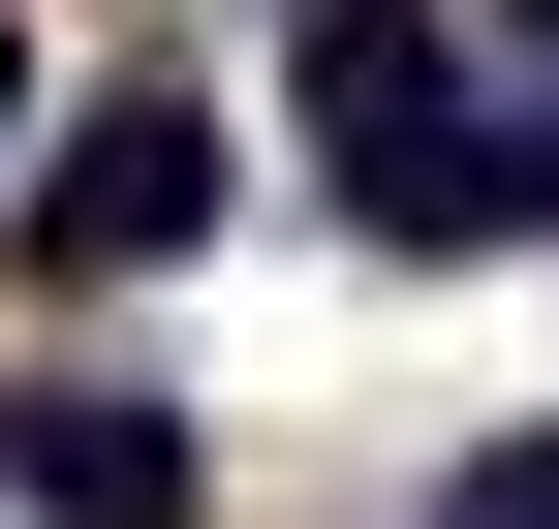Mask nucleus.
I'll return each instance as SVG.
<instances>
[{"label":"nucleus","mask_w":559,"mask_h":529,"mask_svg":"<svg viewBox=\"0 0 559 529\" xmlns=\"http://www.w3.org/2000/svg\"><path fill=\"white\" fill-rule=\"evenodd\" d=\"M32 249H62V281H156V249H218V125H187V94H62Z\"/></svg>","instance_id":"1"},{"label":"nucleus","mask_w":559,"mask_h":529,"mask_svg":"<svg viewBox=\"0 0 559 529\" xmlns=\"http://www.w3.org/2000/svg\"><path fill=\"white\" fill-rule=\"evenodd\" d=\"M0 498H32V529H187L218 468H187L156 374H32V405H0Z\"/></svg>","instance_id":"2"},{"label":"nucleus","mask_w":559,"mask_h":529,"mask_svg":"<svg viewBox=\"0 0 559 529\" xmlns=\"http://www.w3.org/2000/svg\"><path fill=\"white\" fill-rule=\"evenodd\" d=\"M436 125H466V32H436V0H311V156H342V219H373Z\"/></svg>","instance_id":"3"},{"label":"nucleus","mask_w":559,"mask_h":529,"mask_svg":"<svg viewBox=\"0 0 559 529\" xmlns=\"http://www.w3.org/2000/svg\"><path fill=\"white\" fill-rule=\"evenodd\" d=\"M373 249H559V94H466L436 156L373 187Z\"/></svg>","instance_id":"4"},{"label":"nucleus","mask_w":559,"mask_h":529,"mask_svg":"<svg viewBox=\"0 0 559 529\" xmlns=\"http://www.w3.org/2000/svg\"><path fill=\"white\" fill-rule=\"evenodd\" d=\"M436 529H528V498H498V468H466V498H436Z\"/></svg>","instance_id":"5"},{"label":"nucleus","mask_w":559,"mask_h":529,"mask_svg":"<svg viewBox=\"0 0 559 529\" xmlns=\"http://www.w3.org/2000/svg\"><path fill=\"white\" fill-rule=\"evenodd\" d=\"M498 32H528V62H559V0H498Z\"/></svg>","instance_id":"6"},{"label":"nucleus","mask_w":559,"mask_h":529,"mask_svg":"<svg viewBox=\"0 0 559 529\" xmlns=\"http://www.w3.org/2000/svg\"><path fill=\"white\" fill-rule=\"evenodd\" d=\"M0 125H32V62H0Z\"/></svg>","instance_id":"7"}]
</instances>
